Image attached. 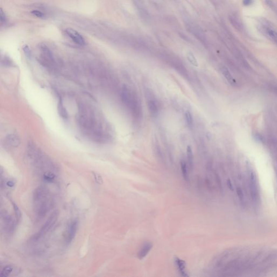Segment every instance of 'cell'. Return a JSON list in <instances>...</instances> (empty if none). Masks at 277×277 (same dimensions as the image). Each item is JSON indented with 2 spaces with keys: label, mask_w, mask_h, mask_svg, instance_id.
<instances>
[{
  "label": "cell",
  "mask_w": 277,
  "mask_h": 277,
  "mask_svg": "<svg viewBox=\"0 0 277 277\" xmlns=\"http://www.w3.org/2000/svg\"><path fill=\"white\" fill-rule=\"evenodd\" d=\"M33 201L34 211L38 218L45 216L53 204L52 194L45 186H39L34 190Z\"/></svg>",
  "instance_id": "1"
},
{
  "label": "cell",
  "mask_w": 277,
  "mask_h": 277,
  "mask_svg": "<svg viewBox=\"0 0 277 277\" xmlns=\"http://www.w3.org/2000/svg\"><path fill=\"white\" fill-rule=\"evenodd\" d=\"M59 213L58 211H54L50 216V218H48V220H47L45 224L43 225V226L41 228V230L37 233H36L33 236V237L31 238V240L33 241H38L41 238H42L43 236L45 235L46 233L49 231L50 229L57 221L58 217H59Z\"/></svg>",
  "instance_id": "2"
},
{
  "label": "cell",
  "mask_w": 277,
  "mask_h": 277,
  "mask_svg": "<svg viewBox=\"0 0 277 277\" xmlns=\"http://www.w3.org/2000/svg\"><path fill=\"white\" fill-rule=\"evenodd\" d=\"M79 226V220L74 219L68 225L65 234V241L67 244H69L73 241L76 235V232Z\"/></svg>",
  "instance_id": "3"
},
{
  "label": "cell",
  "mask_w": 277,
  "mask_h": 277,
  "mask_svg": "<svg viewBox=\"0 0 277 277\" xmlns=\"http://www.w3.org/2000/svg\"><path fill=\"white\" fill-rule=\"evenodd\" d=\"M250 197L254 204H258L259 201V192L255 176L253 173H250Z\"/></svg>",
  "instance_id": "4"
},
{
  "label": "cell",
  "mask_w": 277,
  "mask_h": 277,
  "mask_svg": "<svg viewBox=\"0 0 277 277\" xmlns=\"http://www.w3.org/2000/svg\"><path fill=\"white\" fill-rule=\"evenodd\" d=\"M260 27V30L264 34L266 35L269 40L277 45V31L272 27H270L268 22L265 21L262 22Z\"/></svg>",
  "instance_id": "5"
},
{
  "label": "cell",
  "mask_w": 277,
  "mask_h": 277,
  "mask_svg": "<svg viewBox=\"0 0 277 277\" xmlns=\"http://www.w3.org/2000/svg\"><path fill=\"white\" fill-rule=\"evenodd\" d=\"M66 33L69 37L74 42H75L76 44L80 46H84L85 45V40L83 36L77 31L72 28H67L66 30Z\"/></svg>",
  "instance_id": "6"
},
{
  "label": "cell",
  "mask_w": 277,
  "mask_h": 277,
  "mask_svg": "<svg viewBox=\"0 0 277 277\" xmlns=\"http://www.w3.org/2000/svg\"><path fill=\"white\" fill-rule=\"evenodd\" d=\"M5 142L10 147H17L20 144V140L15 134H9L6 137Z\"/></svg>",
  "instance_id": "7"
},
{
  "label": "cell",
  "mask_w": 277,
  "mask_h": 277,
  "mask_svg": "<svg viewBox=\"0 0 277 277\" xmlns=\"http://www.w3.org/2000/svg\"><path fill=\"white\" fill-rule=\"evenodd\" d=\"M152 246H153V245L152 243L150 242H146L144 243L142 247H141L140 250L139 251L137 255L139 259L141 260L144 258L146 256V255L148 254V252L151 250Z\"/></svg>",
  "instance_id": "8"
},
{
  "label": "cell",
  "mask_w": 277,
  "mask_h": 277,
  "mask_svg": "<svg viewBox=\"0 0 277 277\" xmlns=\"http://www.w3.org/2000/svg\"><path fill=\"white\" fill-rule=\"evenodd\" d=\"M4 226L5 230H6L8 232H10L13 231L14 228V222L13 221L12 218L9 216L8 214H4Z\"/></svg>",
  "instance_id": "9"
},
{
  "label": "cell",
  "mask_w": 277,
  "mask_h": 277,
  "mask_svg": "<svg viewBox=\"0 0 277 277\" xmlns=\"http://www.w3.org/2000/svg\"><path fill=\"white\" fill-rule=\"evenodd\" d=\"M220 70L221 73L223 74V75L226 78V79L227 80L228 82L230 84H235V81L233 78L231 73L228 71L227 69L225 67H222L220 69Z\"/></svg>",
  "instance_id": "10"
},
{
  "label": "cell",
  "mask_w": 277,
  "mask_h": 277,
  "mask_svg": "<svg viewBox=\"0 0 277 277\" xmlns=\"http://www.w3.org/2000/svg\"><path fill=\"white\" fill-rule=\"evenodd\" d=\"M175 262L176 263V265L178 266V268L179 269V272L182 274L183 276H187V275L186 274V272H185V262H184L182 260L178 258H175Z\"/></svg>",
  "instance_id": "11"
},
{
  "label": "cell",
  "mask_w": 277,
  "mask_h": 277,
  "mask_svg": "<svg viewBox=\"0 0 277 277\" xmlns=\"http://www.w3.org/2000/svg\"><path fill=\"white\" fill-rule=\"evenodd\" d=\"M148 106L149 110L152 115H154L158 113V106L156 105V102L154 100L149 101Z\"/></svg>",
  "instance_id": "12"
},
{
  "label": "cell",
  "mask_w": 277,
  "mask_h": 277,
  "mask_svg": "<svg viewBox=\"0 0 277 277\" xmlns=\"http://www.w3.org/2000/svg\"><path fill=\"white\" fill-rule=\"evenodd\" d=\"M187 60L189 61L192 65L195 67H198V62L197 60L194 55L191 52H188L186 54Z\"/></svg>",
  "instance_id": "13"
},
{
  "label": "cell",
  "mask_w": 277,
  "mask_h": 277,
  "mask_svg": "<svg viewBox=\"0 0 277 277\" xmlns=\"http://www.w3.org/2000/svg\"><path fill=\"white\" fill-rule=\"evenodd\" d=\"M187 156L188 162L190 164V166L192 167L193 163V152L192 151V148L190 146H187Z\"/></svg>",
  "instance_id": "14"
},
{
  "label": "cell",
  "mask_w": 277,
  "mask_h": 277,
  "mask_svg": "<svg viewBox=\"0 0 277 277\" xmlns=\"http://www.w3.org/2000/svg\"><path fill=\"white\" fill-rule=\"evenodd\" d=\"M13 271V268L10 266H6L4 267V269L2 271L1 273V277H7L9 276L10 273H12Z\"/></svg>",
  "instance_id": "15"
},
{
  "label": "cell",
  "mask_w": 277,
  "mask_h": 277,
  "mask_svg": "<svg viewBox=\"0 0 277 277\" xmlns=\"http://www.w3.org/2000/svg\"><path fill=\"white\" fill-rule=\"evenodd\" d=\"M56 178L55 174L51 172H47L43 174V178L48 182H52Z\"/></svg>",
  "instance_id": "16"
},
{
  "label": "cell",
  "mask_w": 277,
  "mask_h": 277,
  "mask_svg": "<svg viewBox=\"0 0 277 277\" xmlns=\"http://www.w3.org/2000/svg\"><path fill=\"white\" fill-rule=\"evenodd\" d=\"M185 119H186V123L188 127L191 128L193 126V118L192 114L189 111H187L185 113Z\"/></svg>",
  "instance_id": "17"
},
{
  "label": "cell",
  "mask_w": 277,
  "mask_h": 277,
  "mask_svg": "<svg viewBox=\"0 0 277 277\" xmlns=\"http://www.w3.org/2000/svg\"><path fill=\"white\" fill-rule=\"evenodd\" d=\"M180 166H181V170L182 172V175L184 179L187 181L188 177V174H187V167H186V164L184 161H181L180 162Z\"/></svg>",
  "instance_id": "18"
},
{
  "label": "cell",
  "mask_w": 277,
  "mask_h": 277,
  "mask_svg": "<svg viewBox=\"0 0 277 277\" xmlns=\"http://www.w3.org/2000/svg\"><path fill=\"white\" fill-rule=\"evenodd\" d=\"M12 205H13V208H14V212H15V215L16 221H19L20 219H21V211H20V210L19 207H18L17 205H16L14 202H12Z\"/></svg>",
  "instance_id": "19"
},
{
  "label": "cell",
  "mask_w": 277,
  "mask_h": 277,
  "mask_svg": "<svg viewBox=\"0 0 277 277\" xmlns=\"http://www.w3.org/2000/svg\"><path fill=\"white\" fill-rule=\"evenodd\" d=\"M265 2L272 11L277 15V6L273 3V1L272 0H265Z\"/></svg>",
  "instance_id": "20"
},
{
  "label": "cell",
  "mask_w": 277,
  "mask_h": 277,
  "mask_svg": "<svg viewBox=\"0 0 277 277\" xmlns=\"http://www.w3.org/2000/svg\"><path fill=\"white\" fill-rule=\"evenodd\" d=\"M59 111L60 112V114L62 117L65 118H67V112L65 110V107L63 106V104L61 103V101H60L59 105Z\"/></svg>",
  "instance_id": "21"
},
{
  "label": "cell",
  "mask_w": 277,
  "mask_h": 277,
  "mask_svg": "<svg viewBox=\"0 0 277 277\" xmlns=\"http://www.w3.org/2000/svg\"><path fill=\"white\" fill-rule=\"evenodd\" d=\"M92 173H93V174L96 182L99 185L102 184L103 183V180L101 176L100 175H99V174H98L95 172H93Z\"/></svg>",
  "instance_id": "22"
},
{
  "label": "cell",
  "mask_w": 277,
  "mask_h": 277,
  "mask_svg": "<svg viewBox=\"0 0 277 277\" xmlns=\"http://www.w3.org/2000/svg\"><path fill=\"white\" fill-rule=\"evenodd\" d=\"M23 50L25 54L27 57H31V51L29 47L27 45H24L23 47Z\"/></svg>",
  "instance_id": "23"
},
{
  "label": "cell",
  "mask_w": 277,
  "mask_h": 277,
  "mask_svg": "<svg viewBox=\"0 0 277 277\" xmlns=\"http://www.w3.org/2000/svg\"><path fill=\"white\" fill-rule=\"evenodd\" d=\"M31 14L38 17H43L45 16V15L43 13L38 10H33L31 12Z\"/></svg>",
  "instance_id": "24"
},
{
  "label": "cell",
  "mask_w": 277,
  "mask_h": 277,
  "mask_svg": "<svg viewBox=\"0 0 277 277\" xmlns=\"http://www.w3.org/2000/svg\"><path fill=\"white\" fill-rule=\"evenodd\" d=\"M0 20L2 23H4L6 21V16L2 9H0Z\"/></svg>",
  "instance_id": "25"
},
{
  "label": "cell",
  "mask_w": 277,
  "mask_h": 277,
  "mask_svg": "<svg viewBox=\"0 0 277 277\" xmlns=\"http://www.w3.org/2000/svg\"><path fill=\"white\" fill-rule=\"evenodd\" d=\"M237 194L239 197V199L241 200H243L244 199V194H243L242 190L240 187H238V188H237Z\"/></svg>",
  "instance_id": "26"
},
{
  "label": "cell",
  "mask_w": 277,
  "mask_h": 277,
  "mask_svg": "<svg viewBox=\"0 0 277 277\" xmlns=\"http://www.w3.org/2000/svg\"><path fill=\"white\" fill-rule=\"evenodd\" d=\"M254 0H243V4L245 6H250L253 3Z\"/></svg>",
  "instance_id": "27"
},
{
  "label": "cell",
  "mask_w": 277,
  "mask_h": 277,
  "mask_svg": "<svg viewBox=\"0 0 277 277\" xmlns=\"http://www.w3.org/2000/svg\"><path fill=\"white\" fill-rule=\"evenodd\" d=\"M15 185V183L14 182H13V181H8L7 182H6V185L8 187H13V186H14Z\"/></svg>",
  "instance_id": "28"
},
{
  "label": "cell",
  "mask_w": 277,
  "mask_h": 277,
  "mask_svg": "<svg viewBox=\"0 0 277 277\" xmlns=\"http://www.w3.org/2000/svg\"><path fill=\"white\" fill-rule=\"evenodd\" d=\"M227 186L228 187V188H230V190H233V186H232V184L230 180H228L227 181Z\"/></svg>",
  "instance_id": "29"
}]
</instances>
